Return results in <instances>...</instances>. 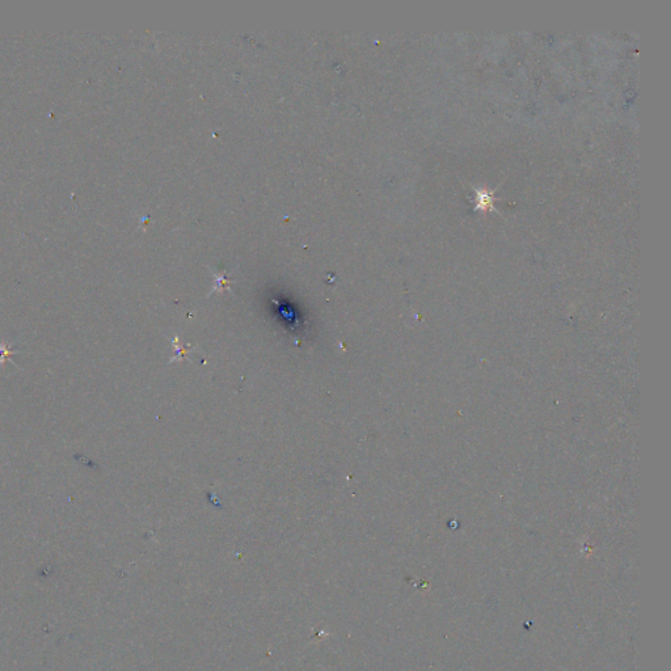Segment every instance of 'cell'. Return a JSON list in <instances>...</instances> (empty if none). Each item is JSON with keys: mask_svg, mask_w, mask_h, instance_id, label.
Instances as JSON below:
<instances>
[{"mask_svg": "<svg viewBox=\"0 0 671 671\" xmlns=\"http://www.w3.org/2000/svg\"><path fill=\"white\" fill-rule=\"evenodd\" d=\"M15 344H16V343H12V344H3V343H0V366H1V368H4L6 360H11L14 354H19V352L12 350V346ZM12 362H14V360H12Z\"/></svg>", "mask_w": 671, "mask_h": 671, "instance_id": "1", "label": "cell"}]
</instances>
